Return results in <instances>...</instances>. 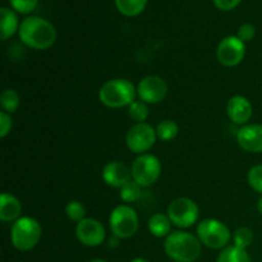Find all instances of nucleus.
I'll return each instance as SVG.
<instances>
[{
    "mask_svg": "<svg viewBox=\"0 0 262 262\" xmlns=\"http://www.w3.org/2000/svg\"><path fill=\"white\" fill-rule=\"evenodd\" d=\"M155 129L159 140L164 141V142H169V141L174 140L179 132L178 124L171 119L161 120Z\"/></svg>",
    "mask_w": 262,
    "mask_h": 262,
    "instance_id": "21",
    "label": "nucleus"
},
{
    "mask_svg": "<svg viewBox=\"0 0 262 262\" xmlns=\"http://www.w3.org/2000/svg\"><path fill=\"white\" fill-rule=\"evenodd\" d=\"M173 262H174V261H173Z\"/></svg>",
    "mask_w": 262,
    "mask_h": 262,
    "instance_id": "35",
    "label": "nucleus"
},
{
    "mask_svg": "<svg viewBox=\"0 0 262 262\" xmlns=\"http://www.w3.org/2000/svg\"><path fill=\"white\" fill-rule=\"evenodd\" d=\"M158 140L156 129L147 123H135L125 136L127 147L133 154L142 155L150 151Z\"/></svg>",
    "mask_w": 262,
    "mask_h": 262,
    "instance_id": "9",
    "label": "nucleus"
},
{
    "mask_svg": "<svg viewBox=\"0 0 262 262\" xmlns=\"http://www.w3.org/2000/svg\"><path fill=\"white\" fill-rule=\"evenodd\" d=\"M42 235L40 223L30 216H22L13 223L10 229V241L15 250L30 251L38 245Z\"/></svg>",
    "mask_w": 262,
    "mask_h": 262,
    "instance_id": "4",
    "label": "nucleus"
},
{
    "mask_svg": "<svg viewBox=\"0 0 262 262\" xmlns=\"http://www.w3.org/2000/svg\"><path fill=\"white\" fill-rule=\"evenodd\" d=\"M215 7L220 10H232L239 5L242 0H212Z\"/></svg>",
    "mask_w": 262,
    "mask_h": 262,
    "instance_id": "31",
    "label": "nucleus"
},
{
    "mask_svg": "<svg viewBox=\"0 0 262 262\" xmlns=\"http://www.w3.org/2000/svg\"><path fill=\"white\" fill-rule=\"evenodd\" d=\"M247 181L251 188L262 196V164L252 166L247 174Z\"/></svg>",
    "mask_w": 262,
    "mask_h": 262,
    "instance_id": "27",
    "label": "nucleus"
},
{
    "mask_svg": "<svg viewBox=\"0 0 262 262\" xmlns=\"http://www.w3.org/2000/svg\"><path fill=\"white\" fill-rule=\"evenodd\" d=\"M137 95L146 104H159L168 95V84L160 76H146L138 83Z\"/></svg>",
    "mask_w": 262,
    "mask_h": 262,
    "instance_id": "11",
    "label": "nucleus"
},
{
    "mask_svg": "<svg viewBox=\"0 0 262 262\" xmlns=\"http://www.w3.org/2000/svg\"><path fill=\"white\" fill-rule=\"evenodd\" d=\"M130 262H148L146 258H142V257H137V258H133Z\"/></svg>",
    "mask_w": 262,
    "mask_h": 262,
    "instance_id": "33",
    "label": "nucleus"
},
{
    "mask_svg": "<svg viewBox=\"0 0 262 262\" xmlns=\"http://www.w3.org/2000/svg\"><path fill=\"white\" fill-rule=\"evenodd\" d=\"M22 212V204L19 200L13 194L2 193L0 197V220L4 223H14L17 222Z\"/></svg>",
    "mask_w": 262,
    "mask_h": 262,
    "instance_id": "16",
    "label": "nucleus"
},
{
    "mask_svg": "<svg viewBox=\"0 0 262 262\" xmlns=\"http://www.w3.org/2000/svg\"><path fill=\"white\" fill-rule=\"evenodd\" d=\"M10 7L18 13H22V14H28L32 10H35V8L37 7L38 0H9Z\"/></svg>",
    "mask_w": 262,
    "mask_h": 262,
    "instance_id": "28",
    "label": "nucleus"
},
{
    "mask_svg": "<svg viewBox=\"0 0 262 262\" xmlns=\"http://www.w3.org/2000/svg\"><path fill=\"white\" fill-rule=\"evenodd\" d=\"M196 235L202 246L210 250H224L232 239L229 228L217 219H205L197 225Z\"/></svg>",
    "mask_w": 262,
    "mask_h": 262,
    "instance_id": "5",
    "label": "nucleus"
},
{
    "mask_svg": "<svg viewBox=\"0 0 262 262\" xmlns=\"http://www.w3.org/2000/svg\"><path fill=\"white\" fill-rule=\"evenodd\" d=\"M19 38L33 50H46L56 41V30L51 22L41 17H27L20 22Z\"/></svg>",
    "mask_w": 262,
    "mask_h": 262,
    "instance_id": "1",
    "label": "nucleus"
},
{
    "mask_svg": "<svg viewBox=\"0 0 262 262\" xmlns=\"http://www.w3.org/2000/svg\"><path fill=\"white\" fill-rule=\"evenodd\" d=\"M18 17L12 9L3 7L0 9V37L3 41L12 37L17 31H19Z\"/></svg>",
    "mask_w": 262,
    "mask_h": 262,
    "instance_id": "17",
    "label": "nucleus"
},
{
    "mask_svg": "<svg viewBox=\"0 0 262 262\" xmlns=\"http://www.w3.org/2000/svg\"><path fill=\"white\" fill-rule=\"evenodd\" d=\"M216 262H252L247 251L235 246H228L217 256Z\"/></svg>",
    "mask_w": 262,
    "mask_h": 262,
    "instance_id": "20",
    "label": "nucleus"
},
{
    "mask_svg": "<svg viewBox=\"0 0 262 262\" xmlns=\"http://www.w3.org/2000/svg\"><path fill=\"white\" fill-rule=\"evenodd\" d=\"M90 262H107V261L101 260V258H96V260H92V261H90Z\"/></svg>",
    "mask_w": 262,
    "mask_h": 262,
    "instance_id": "34",
    "label": "nucleus"
},
{
    "mask_svg": "<svg viewBox=\"0 0 262 262\" xmlns=\"http://www.w3.org/2000/svg\"><path fill=\"white\" fill-rule=\"evenodd\" d=\"M128 115L136 123H145L148 118V106L142 100H135L128 106Z\"/></svg>",
    "mask_w": 262,
    "mask_h": 262,
    "instance_id": "24",
    "label": "nucleus"
},
{
    "mask_svg": "<svg viewBox=\"0 0 262 262\" xmlns=\"http://www.w3.org/2000/svg\"><path fill=\"white\" fill-rule=\"evenodd\" d=\"M257 210H258V212L262 215V196L260 197V200H258V202H257Z\"/></svg>",
    "mask_w": 262,
    "mask_h": 262,
    "instance_id": "32",
    "label": "nucleus"
},
{
    "mask_svg": "<svg viewBox=\"0 0 262 262\" xmlns=\"http://www.w3.org/2000/svg\"><path fill=\"white\" fill-rule=\"evenodd\" d=\"M0 104H2L3 112H7L8 114H13V113L17 112V109L19 107L20 97L15 90L7 89L2 92Z\"/></svg>",
    "mask_w": 262,
    "mask_h": 262,
    "instance_id": "22",
    "label": "nucleus"
},
{
    "mask_svg": "<svg viewBox=\"0 0 262 262\" xmlns=\"http://www.w3.org/2000/svg\"><path fill=\"white\" fill-rule=\"evenodd\" d=\"M237 142L246 152H262V124L242 125L237 132Z\"/></svg>",
    "mask_w": 262,
    "mask_h": 262,
    "instance_id": "13",
    "label": "nucleus"
},
{
    "mask_svg": "<svg viewBox=\"0 0 262 262\" xmlns=\"http://www.w3.org/2000/svg\"><path fill=\"white\" fill-rule=\"evenodd\" d=\"M132 179L142 188L155 184L161 176V163L152 154H142L136 158L132 166Z\"/></svg>",
    "mask_w": 262,
    "mask_h": 262,
    "instance_id": "7",
    "label": "nucleus"
},
{
    "mask_svg": "<svg viewBox=\"0 0 262 262\" xmlns=\"http://www.w3.org/2000/svg\"><path fill=\"white\" fill-rule=\"evenodd\" d=\"M110 230L119 239H129L137 233L140 220L136 210L129 205H119L109 217Z\"/></svg>",
    "mask_w": 262,
    "mask_h": 262,
    "instance_id": "6",
    "label": "nucleus"
},
{
    "mask_svg": "<svg viewBox=\"0 0 262 262\" xmlns=\"http://www.w3.org/2000/svg\"><path fill=\"white\" fill-rule=\"evenodd\" d=\"M171 220L168 214L156 212L148 220V230L156 238H166L171 233Z\"/></svg>",
    "mask_w": 262,
    "mask_h": 262,
    "instance_id": "18",
    "label": "nucleus"
},
{
    "mask_svg": "<svg viewBox=\"0 0 262 262\" xmlns=\"http://www.w3.org/2000/svg\"><path fill=\"white\" fill-rule=\"evenodd\" d=\"M246 55V43L238 36L223 38L216 49V58L222 66L232 68L242 63Z\"/></svg>",
    "mask_w": 262,
    "mask_h": 262,
    "instance_id": "10",
    "label": "nucleus"
},
{
    "mask_svg": "<svg viewBox=\"0 0 262 262\" xmlns=\"http://www.w3.org/2000/svg\"><path fill=\"white\" fill-rule=\"evenodd\" d=\"M76 237L81 245L86 247H99L106 237L105 228L99 220L84 217L76 227Z\"/></svg>",
    "mask_w": 262,
    "mask_h": 262,
    "instance_id": "12",
    "label": "nucleus"
},
{
    "mask_svg": "<svg viewBox=\"0 0 262 262\" xmlns=\"http://www.w3.org/2000/svg\"><path fill=\"white\" fill-rule=\"evenodd\" d=\"M238 38L243 41V42H248V41L253 40V37L256 36V28L255 26L251 25V23H243L242 26L239 27L237 33Z\"/></svg>",
    "mask_w": 262,
    "mask_h": 262,
    "instance_id": "29",
    "label": "nucleus"
},
{
    "mask_svg": "<svg viewBox=\"0 0 262 262\" xmlns=\"http://www.w3.org/2000/svg\"><path fill=\"white\" fill-rule=\"evenodd\" d=\"M117 9L125 17H137L145 10L147 0H114Z\"/></svg>",
    "mask_w": 262,
    "mask_h": 262,
    "instance_id": "19",
    "label": "nucleus"
},
{
    "mask_svg": "<svg viewBox=\"0 0 262 262\" xmlns=\"http://www.w3.org/2000/svg\"><path fill=\"white\" fill-rule=\"evenodd\" d=\"M253 242V232L247 227L238 228L233 234V246L246 250Z\"/></svg>",
    "mask_w": 262,
    "mask_h": 262,
    "instance_id": "25",
    "label": "nucleus"
},
{
    "mask_svg": "<svg viewBox=\"0 0 262 262\" xmlns=\"http://www.w3.org/2000/svg\"><path fill=\"white\" fill-rule=\"evenodd\" d=\"M13 127V119L7 112H0V137L5 138Z\"/></svg>",
    "mask_w": 262,
    "mask_h": 262,
    "instance_id": "30",
    "label": "nucleus"
},
{
    "mask_svg": "<svg viewBox=\"0 0 262 262\" xmlns=\"http://www.w3.org/2000/svg\"><path fill=\"white\" fill-rule=\"evenodd\" d=\"M66 214L69 220L79 223L86 217V207L79 201H69L66 206Z\"/></svg>",
    "mask_w": 262,
    "mask_h": 262,
    "instance_id": "26",
    "label": "nucleus"
},
{
    "mask_svg": "<svg viewBox=\"0 0 262 262\" xmlns=\"http://www.w3.org/2000/svg\"><path fill=\"white\" fill-rule=\"evenodd\" d=\"M102 179L113 188H122L132 181V170L122 161H110L102 169Z\"/></svg>",
    "mask_w": 262,
    "mask_h": 262,
    "instance_id": "14",
    "label": "nucleus"
},
{
    "mask_svg": "<svg viewBox=\"0 0 262 262\" xmlns=\"http://www.w3.org/2000/svg\"><path fill=\"white\" fill-rule=\"evenodd\" d=\"M252 112L253 109L250 100L241 95L230 97L227 104L228 118L237 125L247 124L252 118Z\"/></svg>",
    "mask_w": 262,
    "mask_h": 262,
    "instance_id": "15",
    "label": "nucleus"
},
{
    "mask_svg": "<svg viewBox=\"0 0 262 262\" xmlns=\"http://www.w3.org/2000/svg\"><path fill=\"white\" fill-rule=\"evenodd\" d=\"M166 214L173 225L181 229H187L193 227L197 223L200 209L193 200L188 197H178L169 204Z\"/></svg>",
    "mask_w": 262,
    "mask_h": 262,
    "instance_id": "8",
    "label": "nucleus"
},
{
    "mask_svg": "<svg viewBox=\"0 0 262 262\" xmlns=\"http://www.w3.org/2000/svg\"><path fill=\"white\" fill-rule=\"evenodd\" d=\"M164 251L174 262H194L201 256L202 243L192 233L176 230L164 241Z\"/></svg>",
    "mask_w": 262,
    "mask_h": 262,
    "instance_id": "2",
    "label": "nucleus"
},
{
    "mask_svg": "<svg viewBox=\"0 0 262 262\" xmlns=\"http://www.w3.org/2000/svg\"><path fill=\"white\" fill-rule=\"evenodd\" d=\"M137 89L125 78H114L105 82L99 90V100L110 109L129 106L136 100Z\"/></svg>",
    "mask_w": 262,
    "mask_h": 262,
    "instance_id": "3",
    "label": "nucleus"
},
{
    "mask_svg": "<svg viewBox=\"0 0 262 262\" xmlns=\"http://www.w3.org/2000/svg\"><path fill=\"white\" fill-rule=\"evenodd\" d=\"M119 196L125 204H133V202L138 201L141 199V194H142V187L138 183H136L135 181H129L127 184L122 187L119 189Z\"/></svg>",
    "mask_w": 262,
    "mask_h": 262,
    "instance_id": "23",
    "label": "nucleus"
}]
</instances>
